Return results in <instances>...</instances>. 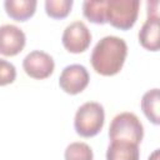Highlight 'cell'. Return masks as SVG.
<instances>
[{
    "label": "cell",
    "instance_id": "cell-4",
    "mask_svg": "<svg viewBox=\"0 0 160 160\" xmlns=\"http://www.w3.org/2000/svg\"><path fill=\"white\" fill-rule=\"evenodd\" d=\"M139 6V0H106V22L122 31L130 30L138 20Z\"/></svg>",
    "mask_w": 160,
    "mask_h": 160
},
{
    "label": "cell",
    "instance_id": "cell-17",
    "mask_svg": "<svg viewBox=\"0 0 160 160\" xmlns=\"http://www.w3.org/2000/svg\"><path fill=\"white\" fill-rule=\"evenodd\" d=\"M159 6L160 2L158 0H151L146 2L148 8V16H159Z\"/></svg>",
    "mask_w": 160,
    "mask_h": 160
},
{
    "label": "cell",
    "instance_id": "cell-18",
    "mask_svg": "<svg viewBox=\"0 0 160 160\" xmlns=\"http://www.w3.org/2000/svg\"><path fill=\"white\" fill-rule=\"evenodd\" d=\"M148 160H160V152H159V149H155L148 158Z\"/></svg>",
    "mask_w": 160,
    "mask_h": 160
},
{
    "label": "cell",
    "instance_id": "cell-16",
    "mask_svg": "<svg viewBox=\"0 0 160 160\" xmlns=\"http://www.w3.org/2000/svg\"><path fill=\"white\" fill-rule=\"evenodd\" d=\"M16 79V68L10 61L0 58V86L12 84Z\"/></svg>",
    "mask_w": 160,
    "mask_h": 160
},
{
    "label": "cell",
    "instance_id": "cell-5",
    "mask_svg": "<svg viewBox=\"0 0 160 160\" xmlns=\"http://www.w3.org/2000/svg\"><path fill=\"white\" fill-rule=\"evenodd\" d=\"M91 39V32L85 22L76 20L65 28L61 36V42L66 51L71 54H80L89 49Z\"/></svg>",
    "mask_w": 160,
    "mask_h": 160
},
{
    "label": "cell",
    "instance_id": "cell-13",
    "mask_svg": "<svg viewBox=\"0 0 160 160\" xmlns=\"http://www.w3.org/2000/svg\"><path fill=\"white\" fill-rule=\"evenodd\" d=\"M106 0H86L82 2V14L92 24L104 25L106 24L105 19Z\"/></svg>",
    "mask_w": 160,
    "mask_h": 160
},
{
    "label": "cell",
    "instance_id": "cell-12",
    "mask_svg": "<svg viewBox=\"0 0 160 160\" xmlns=\"http://www.w3.org/2000/svg\"><path fill=\"white\" fill-rule=\"evenodd\" d=\"M140 106H141V110H142L144 115L146 116V119L150 122H152L154 125L160 124V115H159L160 90L158 88L150 89L142 95Z\"/></svg>",
    "mask_w": 160,
    "mask_h": 160
},
{
    "label": "cell",
    "instance_id": "cell-1",
    "mask_svg": "<svg viewBox=\"0 0 160 160\" xmlns=\"http://www.w3.org/2000/svg\"><path fill=\"white\" fill-rule=\"evenodd\" d=\"M128 56V44L124 39L114 35L101 38L94 46L90 62L95 72L102 76L119 74Z\"/></svg>",
    "mask_w": 160,
    "mask_h": 160
},
{
    "label": "cell",
    "instance_id": "cell-8",
    "mask_svg": "<svg viewBox=\"0 0 160 160\" xmlns=\"http://www.w3.org/2000/svg\"><path fill=\"white\" fill-rule=\"evenodd\" d=\"M26 44L25 32L12 24L0 26V54L4 56H15L20 54Z\"/></svg>",
    "mask_w": 160,
    "mask_h": 160
},
{
    "label": "cell",
    "instance_id": "cell-11",
    "mask_svg": "<svg viewBox=\"0 0 160 160\" xmlns=\"http://www.w3.org/2000/svg\"><path fill=\"white\" fill-rule=\"evenodd\" d=\"M139 145L128 141H110L106 149V160H139Z\"/></svg>",
    "mask_w": 160,
    "mask_h": 160
},
{
    "label": "cell",
    "instance_id": "cell-10",
    "mask_svg": "<svg viewBox=\"0 0 160 160\" xmlns=\"http://www.w3.org/2000/svg\"><path fill=\"white\" fill-rule=\"evenodd\" d=\"M36 0H5L4 9L8 16L15 21L24 22L34 16L36 11Z\"/></svg>",
    "mask_w": 160,
    "mask_h": 160
},
{
    "label": "cell",
    "instance_id": "cell-2",
    "mask_svg": "<svg viewBox=\"0 0 160 160\" xmlns=\"http://www.w3.org/2000/svg\"><path fill=\"white\" fill-rule=\"evenodd\" d=\"M104 122V106L96 101H88L76 110L74 118V129L81 138H92L102 130Z\"/></svg>",
    "mask_w": 160,
    "mask_h": 160
},
{
    "label": "cell",
    "instance_id": "cell-6",
    "mask_svg": "<svg viewBox=\"0 0 160 160\" xmlns=\"http://www.w3.org/2000/svg\"><path fill=\"white\" fill-rule=\"evenodd\" d=\"M90 81L89 71L84 65L71 64L62 69L59 76V86L69 95H78L82 92Z\"/></svg>",
    "mask_w": 160,
    "mask_h": 160
},
{
    "label": "cell",
    "instance_id": "cell-7",
    "mask_svg": "<svg viewBox=\"0 0 160 160\" xmlns=\"http://www.w3.org/2000/svg\"><path fill=\"white\" fill-rule=\"evenodd\" d=\"M22 69L28 76L35 80H44L54 72L55 62L50 54L42 50H32L24 58Z\"/></svg>",
    "mask_w": 160,
    "mask_h": 160
},
{
    "label": "cell",
    "instance_id": "cell-14",
    "mask_svg": "<svg viewBox=\"0 0 160 160\" xmlns=\"http://www.w3.org/2000/svg\"><path fill=\"white\" fill-rule=\"evenodd\" d=\"M72 4H74L72 0H46L45 12L51 19L61 20L70 14Z\"/></svg>",
    "mask_w": 160,
    "mask_h": 160
},
{
    "label": "cell",
    "instance_id": "cell-15",
    "mask_svg": "<svg viewBox=\"0 0 160 160\" xmlns=\"http://www.w3.org/2000/svg\"><path fill=\"white\" fill-rule=\"evenodd\" d=\"M64 159L65 160H94L92 149L86 142H81V141L71 142L66 146L64 151Z\"/></svg>",
    "mask_w": 160,
    "mask_h": 160
},
{
    "label": "cell",
    "instance_id": "cell-3",
    "mask_svg": "<svg viewBox=\"0 0 160 160\" xmlns=\"http://www.w3.org/2000/svg\"><path fill=\"white\" fill-rule=\"evenodd\" d=\"M144 138V126L134 112L124 111L115 115L109 126L110 141H128L139 145Z\"/></svg>",
    "mask_w": 160,
    "mask_h": 160
},
{
    "label": "cell",
    "instance_id": "cell-9",
    "mask_svg": "<svg viewBox=\"0 0 160 160\" xmlns=\"http://www.w3.org/2000/svg\"><path fill=\"white\" fill-rule=\"evenodd\" d=\"M160 18L148 16L139 30V42L149 51H158L160 48Z\"/></svg>",
    "mask_w": 160,
    "mask_h": 160
}]
</instances>
